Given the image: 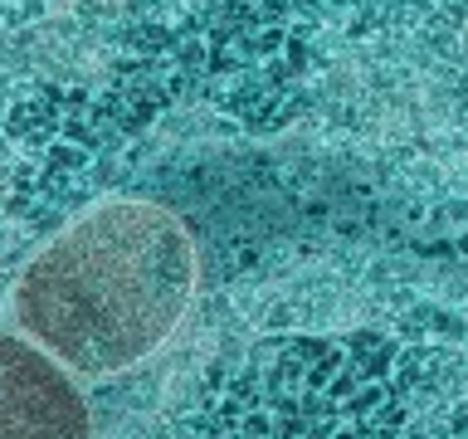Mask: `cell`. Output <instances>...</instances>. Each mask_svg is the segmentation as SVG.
Wrapping results in <instances>:
<instances>
[{
  "label": "cell",
  "instance_id": "cell-2",
  "mask_svg": "<svg viewBox=\"0 0 468 439\" xmlns=\"http://www.w3.org/2000/svg\"><path fill=\"white\" fill-rule=\"evenodd\" d=\"M0 439H93L58 361L10 332H0Z\"/></svg>",
  "mask_w": 468,
  "mask_h": 439
},
{
  "label": "cell",
  "instance_id": "cell-1",
  "mask_svg": "<svg viewBox=\"0 0 468 439\" xmlns=\"http://www.w3.org/2000/svg\"><path fill=\"white\" fill-rule=\"evenodd\" d=\"M196 244L156 200H102L25 263L10 293L20 332L79 376H112L181 327Z\"/></svg>",
  "mask_w": 468,
  "mask_h": 439
},
{
  "label": "cell",
  "instance_id": "cell-3",
  "mask_svg": "<svg viewBox=\"0 0 468 439\" xmlns=\"http://www.w3.org/2000/svg\"><path fill=\"white\" fill-rule=\"evenodd\" d=\"M415 439H468V405H459V410H449L439 424H430L424 434H415Z\"/></svg>",
  "mask_w": 468,
  "mask_h": 439
}]
</instances>
